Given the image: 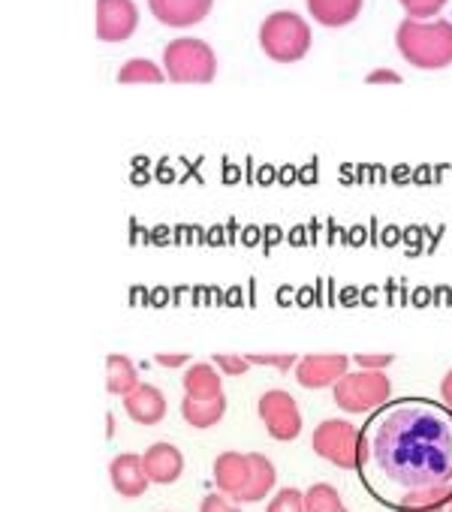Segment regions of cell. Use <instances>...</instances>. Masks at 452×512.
I'll list each match as a JSON object with an SVG mask.
<instances>
[{
	"instance_id": "cell-33",
	"label": "cell",
	"mask_w": 452,
	"mask_h": 512,
	"mask_svg": "<svg viewBox=\"0 0 452 512\" xmlns=\"http://www.w3.org/2000/svg\"><path fill=\"white\" fill-rule=\"evenodd\" d=\"M449 512H452V506H449Z\"/></svg>"
},
{
	"instance_id": "cell-12",
	"label": "cell",
	"mask_w": 452,
	"mask_h": 512,
	"mask_svg": "<svg viewBox=\"0 0 452 512\" xmlns=\"http://www.w3.org/2000/svg\"><path fill=\"white\" fill-rule=\"evenodd\" d=\"M142 464L154 485H172L184 473V455L172 443H151L142 455Z\"/></svg>"
},
{
	"instance_id": "cell-30",
	"label": "cell",
	"mask_w": 452,
	"mask_h": 512,
	"mask_svg": "<svg viewBox=\"0 0 452 512\" xmlns=\"http://www.w3.org/2000/svg\"><path fill=\"white\" fill-rule=\"evenodd\" d=\"M365 82H368V85H398V82H401V76H398V73H392V70H374V73H368V76H365Z\"/></svg>"
},
{
	"instance_id": "cell-21",
	"label": "cell",
	"mask_w": 452,
	"mask_h": 512,
	"mask_svg": "<svg viewBox=\"0 0 452 512\" xmlns=\"http://www.w3.org/2000/svg\"><path fill=\"white\" fill-rule=\"evenodd\" d=\"M118 82L121 85H160V82H166V70H160L148 58H130L118 70Z\"/></svg>"
},
{
	"instance_id": "cell-34",
	"label": "cell",
	"mask_w": 452,
	"mask_h": 512,
	"mask_svg": "<svg viewBox=\"0 0 452 512\" xmlns=\"http://www.w3.org/2000/svg\"><path fill=\"white\" fill-rule=\"evenodd\" d=\"M446 512H449V509H446Z\"/></svg>"
},
{
	"instance_id": "cell-16",
	"label": "cell",
	"mask_w": 452,
	"mask_h": 512,
	"mask_svg": "<svg viewBox=\"0 0 452 512\" xmlns=\"http://www.w3.org/2000/svg\"><path fill=\"white\" fill-rule=\"evenodd\" d=\"M184 395L190 398H217L223 395V374L214 362H193L184 371Z\"/></svg>"
},
{
	"instance_id": "cell-7",
	"label": "cell",
	"mask_w": 452,
	"mask_h": 512,
	"mask_svg": "<svg viewBox=\"0 0 452 512\" xmlns=\"http://www.w3.org/2000/svg\"><path fill=\"white\" fill-rule=\"evenodd\" d=\"M257 413L269 431L272 440L278 443H290L302 434V413L299 404L290 392L284 389H269L263 392V398L257 401Z\"/></svg>"
},
{
	"instance_id": "cell-8",
	"label": "cell",
	"mask_w": 452,
	"mask_h": 512,
	"mask_svg": "<svg viewBox=\"0 0 452 512\" xmlns=\"http://www.w3.org/2000/svg\"><path fill=\"white\" fill-rule=\"evenodd\" d=\"M302 389H329L344 374H350V359L344 353H308L293 368Z\"/></svg>"
},
{
	"instance_id": "cell-32",
	"label": "cell",
	"mask_w": 452,
	"mask_h": 512,
	"mask_svg": "<svg viewBox=\"0 0 452 512\" xmlns=\"http://www.w3.org/2000/svg\"><path fill=\"white\" fill-rule=\"evenodd\" d=\"M341 512H347V506H344V509H341Z\"/></svg>"
},
{
	"instance_id": "cell-10",
	"label": "cell",
	"mask_w": 452,
	"mask_h": 512,
	"mask_svg": "<svg viewBox=\"0 0 452 512\" xmlns=\"http://www.w3.org/2000/svg\"><path fill=\"white\" fill-rule=\"evenodd\" d=\"M248 479H251V455L230 449L214 458V485L220 494L239 503L248 488Z\"/></svg>"
},
{
	"instance_id": "cell-26",
	"label": "cell",
	"mask_w": 452,
	"mask_h": 512,
	"mask_svg": "<svg viewBox=\"0 0 452 512\" xmlns=\"http://www.w3.org/2000/svg\"><path fill=\"white\" fill-rule=\"evenodd\" d=\"M251 365H266V368H278V371H293L299 365L302 356L296 353H245Z\"/></svg>"
},
{
	"instance_id": "cell-31",
	"label": "cell",
	"mask_w": 452,
	"mask_h": 512,
	"mask_svg": "<svg viewBox=\"0 0 452 512\" xmlns=\"http://www.w3.org/2000/svg\"><path fill=\"white\" fill-rule=\"evenodd\" d=\"M440 401L452 410V368H449L446 377L440 380Z\"/></svg>"
},
{
	"instance_id": "cell-3",
	"label": "cell",
	"mask_w": 452,
	"mask_h": 512,
	"mask_svg": "<svg viewBox=\"0 0 452 512\" xmlns=\"http://www.w3.org/2000/svg\"><path fill=\"white\" fill-rule=\"evenodd\" d=\"M311 43H314L311 25L293 10H278V13L266 16V22L260 25V49L275 64L302 61L311 52Z\"/></svg>"
},
{
	"instance_id": "cell-17",
	"label": "cell",
	"mask_w": 452,
	"mask_h": 512,
	"mask_svg": "<svg viewBox=\"0 0 452 512\" xmlns=\"http://www.w3.org/2000/svg\"><path fill=\"white\" fill-rule=\"evenodd\" d=\"M181 416L190 428H214L223 416H226V398L217 395V398H190L184 395L181 401Z\"/></svg>"
},
{
	"instance_id": "cell-13",
	"label": "cell",
	"mask_w": 452,
	"mask_h": 512,
	"mask_svg": "<svg viewBox=\"0 0 452 512\" xmlns=\"http://www.w3.org/2000/svg\"><path fill=\"white\" fill-rule=\"evenodd\" d=\"M109 479H112V488L121 494V497H142L151 485L148 473H145V464H142V455H133V452H124L118 458H112L109 464Z\"/></svg>"
},
{
	"instance_id": "cell-27",
	"label": "cell",
	"mask_w": 452,
	"mask_h": 512,
	"mask_svg": "<svg viewBox=\"0 0 452 512\" xmlns=\"http://www.w3.org/2000/svg\"><path fill=\"white\" fill-rule=\"evenodd\" d=\"M199 512H242V503H236V500H230L226 494H208V497H202V503H199Z\"/></svg>"
},
{
	"instance_id": "cell-15",
	"label": "cell",
	"mask_w": 452,
	"mask_h": 512,
	"mask_svg": "<svg viewBox=\"0 0 452 512\" xmlns=\"http://www.w3.org/2000/svg\"><path fill=\"white\" fill-rule=\"evenodd\" d=\"M365 0H308V13L323 28H347L359 19Z\"/></svg>"
},
{
	"instance_id": "cell-2",
	"label": "cell",
	"mask_w": 452,
	"mask_h": 512,
	"mask_svg": "<svg viewBox=\"0 0 452 512\" xmlns=\"http://www.w3.org/2000/svg\"><path fill=\"white\" fill-rule=\"evenodd\" d=\"M395 49L416 70H446L452 64V22L404 19L395 28Z\"/></svg>"
},
{
	"instance_id": "cell-22",
	"label": "cell",
	"mask_w": 452,
	"mask_h": 512,
	"mask_svg": "<svg viewBox=\"0 0 452 512\" xmlns=\"http://www.w3.org/2000/svg\"><path fill=\"white\" fill-rule=\"evenodd\" d=\"M305 503H308V512H341L344 509V500H341L338 488L329 485V482H314L305 491Z\"/></svg>"
},
{
	"instance_id": "cell-18",
	"label": "cell",
	"mask_w": 452,
	"mask_h": 512,
	"mask_svg": "<svg viewBox=\"0 0 452 512\" xmlns=\"http://www.w3.org/2000/svg\"><path fill=\"white\" fill-rule=\"evenodd\" d=\"M452 506V479L431 485V488H419L410 491L395 512H446Z\"/></svg>"
},
{
	"instance_id": "cell-5",
	"label": "cell",
	"mask_w": 452,
	"mask_h": 512,
	"mask_svg": "<svg viewBox=\"0 0 452 512\" xmlns=\"http://www.w3.org/2000/svg\"><path fill=\"white\" fill-rule=\"evenodd\" d=\"M332 398L344 413H374L389 404L392 380L386 371H350L332 386Z\"/></svg>"
},
{
	"instance_id": "cell-19",
	"label": "cell",
	"mask_w": 452,
	"mask_h": 512,
	"mask_svg": "<svg viewBox=\"0 0 452 512\" xmlns=\"http://www.w3.org/2000/svg\"><path fill=\"white\" fill-rule=\"evenodd\" d=\"M248 455H251V479H248V488H245L239 503H260L275 491L278 470L263 452H248Z\"/></svg>"
},
{
	"instance_id": "cell-20",
	"label": "cell",
	"mask_w": 452,
	"mask_h": 512,
	"mask_svg": "<svg viewBox=\"0 0 452 512\" xmlns=\"http://www.w3.org/2000/svg\"><path fill=\"white\" fill-rule=\"evenodd\" d=\"M133 389H139V371L130 362V356H124V353L106 356V392L127 398Z\"/></svg>"
},
{
	"instance_id": "cell-29",
	"label": "cell",
	"mask_w": 452,
	"mask_h": 512,
	"mask_svg": "<svg viewBox=\"0 0 452 512\" xmlns=\"http://www.w3.org/2000/svg\"><path fill=\"white\" fill-rule=\"evenodd\" d=\"M154 362L160 368H187V365H193L190 362V353H157Z\"/></svg>"
},
{
	"instance_id": "cell-1",
	"label": "cell",
	"mask_w": 452,
	"mask_h": 512,
	"mask_svg": "<svg viewBox=\"0 0 452 512\" xmlns=\"http://www.w3.org/2000/svg\"><path fill=\"white\" fill-rule=\"evenodd\" d=\"M359 476L386 506L452 479V410L434 401H389L362 428Z\"/></svg>"
},
{
	"instance_id": "cell-23",
	"label": "cell",
	"mask_w": 452,
	"mask_h": 512,
	"mask_svg": "<svg viewBox=\"0 0 452 512\" xmlns=\"http://www.w3.org/2000/svg\"><path fill=\"white\" fill-rule=\"evenodd\" d=\"M266 512H308L305 491H299V488H281V491L269 500Z\"/></svg>"
},
{
	"instance_id": "cell-24",
	"label": "cell",
	"mask_w": 452,
	"mask_h": 512,
	"mask_svg": "<svg viewBox=\"0 0 452 512\" xmlns=\"http://www.w3.org/2000/svg\"><path fill=\"white\" fill-rule=\"evenodd\" d=\"M401 10L407 13V19H419V22H428L434 16L443 13V7L449 0H398Z\"/></svg>"
},
{
	"instance_id": "cell-9",
	"label": "cell",
	"mask_w": 452,
	"mask_h": 512,
	"mask_svg": "<svg viewBox=\"0 0 452 512\" xmlns=\"http://www.w3.org/2000/svg\"><path fill=\"white\" fill-rule=\"evenodd\" d=\"M139 28V10L133 0H97V40L127 43Z\"/></svg>"
},
{
	"instance_id": "cell-11",
	"label": "cell",
	"mask_w": 452,
	"mask_h": 512,
	"mask_svg": "<svg viewBox=\"0 0 452 512\" xmlns=\"http://www.w3.org/2000/svg\"><path fill=\"white\" fill-rule=\"evenodd\" d=\"M214 0H148L151 16L166 28H193L205 22Z\"/></svg>"
},
{
	"instance_id": "cell-28",
	"label": "cell",
	"mask_w": 452,
	"mask_h": 512,
	"mask_svg": "<svg viewBox=\"0 0 452 512\" xmlns=\"http://www.w3.org/2000/svg\"><path fill=\"white\" fill-rule=\"evenodd\" d=\"M353 362L356 368H365V371H386L395 362V356L392 353H356Z\"/></svg>"
},
{
	"instance_id": "cell-14",
	"label": "cell",
	"mask_w": 452,
	"mask_h": 512,
	"mask_svg": "<svg viewBox=\"0 0 452 512\" xmlns=\"http://www.w3.org/2000/svg\"><path fill=\"white\" fill-rule=\"evenodd\" d=\"M166 395L151 386V383H139V389H133L127 398H124V413L136 422V425H160L163 416H166Z\"/></svg>"
},
{
	"instance_id": "cell-25",
	"label": "cell",
	"mask_w": 452,
	"mask_h": 512,
	"mask_svg": "<svg viewBox=\"0 0 452 512\" xmlns=\"http://www.w3.org/2000/svg\"><path fill=\"white\" fill-rule=\"evenodd\" d=\"M211 362L220 368L223 377H245L248 368H254V365L248 362V356H242V353H214Z\"/></svg>"
},
{
	"instance_id": "cell-6",
	"label": "cell",
	"mask_w": 452,
	"mask_h": 512,
	"mask_svg": "<svg viewBox=\"0 0 452 512\" xmlns=\"http://www.w3.org/2000/svg\"><path fill=\"white\" fill-rule=\"evenodd\" d=\"M359 443H362V428H356L347 419H323L311 437L314 452L341 470L359 467Z\"/></svg>"
},
{
	"instance_id": "cell-4",
	"label": "cell",
	"mask_w": 452,
	"mask_h": 512,
	"mask_svg": "<svg viewBox=\"0 0 452 512\" xmlns=\"http://www.w3.org/2000/svg\"><path fill=\"white\" fill-rule=\"evenodd\" d=\"M163 70L175 85H208L217 76V55L205 40L178 37L163 49Z\"/></svg>"
}]
</instances>
